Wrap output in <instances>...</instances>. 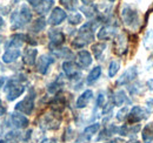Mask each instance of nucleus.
Masks as SVG:
<instances>
[{
	"instance_id": "obj_40",
	"label": "nucleus",
	"mask_w": 153,
	"mask_h": 143,
	"mask_svg": "<svg viewBox=\"0 0 153 143\" xmlns=\"http://www.w3.org/2000/svg\"><path fill=\"white\" fill-rule=\"evenodd\" d=\"M41 143H57L54 140H51V139H47V140H44Z\"/></svg>"
},
{
	"instance_id": "obj_36",
	"label": "nucleus",
	"mask_w": 153,
	"mask_h": 143,
	"mask_svg": "<svg viewBox=\"0 0 153 143\" xmlns=\"http://www.w3.org/2000/svg\"><path fill=\"white\" fill-rule=\"evenodd\" d=\"M104 102H105V96H104V94H99L98 100H97V107H104Z\"/></svg>"
},
{
	"instance_id": "obj_25",
	"label": "nucleus",
	"mask_w": 153,
	"mask_h": 143,
	"mask_svg": "<svg viewBox=\"0 0 153 143\" xmlns=\"http://www.w3.org/2000/svg\"><path fill=\"white\" fill-rule=\"evenodd\" d=\"M105 48H106V43H104V42H98V43L92 46V52L94 54L96 59H100L101 57V54L105 51Z\"/></svg>"
},
{
	"instance_id": "obj_46",
	"label": "nucleus",
	"mask_w": 153,
	"mask_h": 143,
	"mask_svg": "<svg viewBox=\"0 0 153 143\" xmlns=\"http://www.w3.org/2000/svg\"><path fill=\"white\" fill-rule=\"evenodd\" d=\"M106 143H118V141H111V142H106Z\"/></svg>"
},
{
	"instance_id": "obj_33",
	"label": "nucleus",
	"mask_w": 153,
	"mask_h": 143,
	"mask_svg": "<svg viewBox=\"0 0 153 143\" xmlns=\"http://www.w3.org/2000/svg\"><path fill=\"white\" fill-rule=\"evenodd\" d=\"M81 20H82V17H81L79 13H72V14L68 17V21H70V24H72V25H78V24H80Z\"/></svg>"
},
{
	"instance_id": "obj_35",
	"label": "nucleus",
	"mask_w": 153,
	"mask_h": 143,
	"mask_svg": "<svg viewBox=\"0 0 153 143\" xmlns=\"http://www.w3.org/2000/svg\"><path fill=\"white\" fill-rule=\"evenodd\" d=\"M19 139V133H8L6 135V140L11 142H16Z\"/></svg>"
},
{
	"instance_id": "obj_19",
	"label": "nucleus",
	"mask_w": 153,
	"mask_h": 143,
	"mask_svg": "<svg viewBox=\"0 0 153 143\" xmlns=\"http://www.w3.org/2000/svg\"><path fill=\"white\" fill-rule=\"evenodd\" d=\"M62 69L65 72L66 76L70 77V79H73L78 76L79 72H78V67H76V63H73L72 61H66L62 63Z\"/></svg>"
},
{
	"instance_id": "obj_38",
	"label": "nucleus",
	"mask_w": 153,
	"mask_h": 143,
	"mask_svg": "<svg viewBox=\"0 0 153 143\" xmlns=\"http://www.w3.org/2000/svg\"><path fill=\"white\" fill-rule=\"evenodd\" d=\"M5 111H6V108H5V106L2 105V101L0 100V115H4Z\"/></svg>"
},
{
	"instance_id": "obj_7",
	"label": "nucleus",
	"mask_w": 153,
	"mask_h": 143,
	"mask_svg": "<svg viewBox=\"0 0 153 143\" xmlns=\"http://www.w3.org/2000/svg\"><path fill=\"white\" fill-rule=\"evenodd\" d=\"M147 115H149L147 111H145L143 108L139 107V106H135V107L131 109V111H130L127 117H128V122L130 123H135V122H139V121L146 119Z\"/></svg>"
},
{
	"instance_id": "obj_37",
	"label": "nucleus",
	"mask_w": 153,
	"mask_h": 143,
	"mask_svg": "<svg viewBox=\"0 0 153 143\" xmlns=\"http://www.w3.org/2000/svg\"><path fill=\"white\" fill-rule=\"evenodd\" d=\"M146 105H147V113H149V114H150V113H153V100L152 99H149L147 102H146Z\"/></svg>"
},
{
	"instance_id": "obj_11",
	"label": "nucleus",
	"mask_w": 153,
	"mask_h": 143,
	"mask_svg": "<svg viewBox=\"0 0 153 143\" xmlns=\"http://www.w3.org/2000/svg\"><path fill=\"white\" fill-rule=\"evenodd\" d=\"M20 49L19 47H14V46H7L6 52L2 54V61L5 63H11L13 61H16L20 56Z\"/></svg>"
},
{
	"instance_id": "obj_31",
	"label": "nucleus",
	"mask_w": 153,
	"mask_h": 143,
	"mask_svg": "<svg viewBox=\"0 0 153 143\" xmlns=\"http://www.w3.org/2000/svg\"><path fill=\"white\" fill-rule=\"evenodd\" d=\"M53 52L54 54L59 56V57H71L72 56V53L70 52V49H67V48H54L53 49Z\"/></svg>"
},
{
	"instance_id": "obj_43",
	"label": "nucleus",
	"mask_w": 153,
	"mask_h": 143,
	"mask_svg": "<svg viewBox=\"0 0 153 143\" xmlns=\"http://www.w3.org/2000/svg\"><path fill=\"white\" fill-rule=\"evenodd\" d=\"M2 40H4V38H2V36L0 35V45H1V43H2Z\"/></svg>"
},
{
	"instance_id": "obj_27",
	"label": "nucleus",
	"mask_w": 153,
	"mask_h": 143,
	"mask_svg": "<svg viewBox=\"0 0 153 143\" xmlns=\"http://www.w3.org/2000/svg\"><path fill=\"white\" fill-rule=\"evenodd\" d=\"M45 26H46V20L44 18H39L38 20H36V21L33 22L31 31H33L34 33H38V32L42 31V29L45 28Z\"/></svg>"
},
{
	"instance_id": "obj_15",
	"label": "nucleus",
	"mask_w": 153,
	"mask_h": 143,
	"mask_svg": "<svg viewBox=\"0 0 153 143\" xmlns=\"http://www.w3.org/2000/svg\"><path fill=\"white\" fill-rule=\"evenodd\" d=\"M76 63L81 68H86L92 63V56L87 51H80L76 55Z\"/></svg>"
},
{
	"instance_id": "obj_21",
	"label": "nucleus",
	"mask_w": 153,
	"mask_h": 143,
	"mask_svg": "<svg viewBox=\"0 0 153 143\" xmlns=\"http://www.w3.org/2000/svg\"><path fill=\"white\" fill-rule=\"evenodd\" d=\"M92 96H93L92 90H85V91L78 97V100H76V107L85 108L87 105H88V102L91 101Z\"/></svg>"
},
{
	"instance_id": "obj_39",
	"label": "nucleus",
	"mask_w": 153,
	"mask_h": 143,
	"mask_svg": "<svg viewBox=\"0 0 153 143\" xmlns=\"http://www.w3.org/2000/svg\"><path fill=\"white\" fill-rule=\"evenodd\" d=\"M147 87H149V89L150 90H153V79H151V80L147 81Z\"/></svg>"
},
{
	"instance_id": "obj_22",
	"label": "nucleus",
	"mask_w": 153,
	"mask_h": 143,
	"mask_svg": "<svg viewBox=\"0 0 153 143\" xmlns=\"http://www.w3.org/2000/svg\"><path fill=\"white\" fill-rule=\"evenodd\" d=\"M27 39V35L25 34H14V35L11 38L10 42H8V46H14V47H20Z\"/></svg>"
},
{
	"instance_id": "obj_17",
	"label": "nucleus",
	"mask_w": 153,
	"mask_h": 143,
	"mask_svg": "<svg viewBox=\"0 0 153 143\" xmlns=\"http://www.w3.org/2000/svg\"><path fill=\"white\" fill-rule=\"evenodd\" d=\"M37 54H38V51L36 48H27V49H25V52L22 54V61H24V63L27 65V66L34 65L36 59H37Z\"/></svg>"
},
{
	"instance_id": "obj_41",
	"label": "nucleus",
	"mask_w": 153,
	"mask_h": 143,
	"mask_svg": "<svg viewBox=\"0 0 153 143\" xmlns=\"http://www.w3.org/2000/svg\"><path fill=\"white\" fill-rule=\"evenodd\" d=\"M85 5H92V1H94V0H81Z\"/></svg>"
},
{
	"instance_id": "obj_24",
	"label": "nucleus",
	"mask_w": 153,
	"mask_h": 143,
	"mask_svg": "<svg viewBox=\"0 0 153 143\" xmlns=\"http://www.w3.org/2000/svg\"><path fill=\"white\" fill-rule=\"evenodd\" d=\"M100 75H101V67L97 66V67H94L92 71L90 72V74H88V76H87V83H88V85L94 83L100 77Z\"/></svg>"
},
{
	"instance_id": "obj_10",
	"label": "nucleus",
	"mask_w": 153,
	"mask_h": 143,
	"mask_svg": "<svg viewBox=\"0 0 153 143\" xmlns=\"http://www.w3.org/2000/svg\"><path fill=\"white\" fill-rule=\"evenodd\" d=\"M66 18H67L66 12H65L64 10H61L60 7H56V8L52 11V13H51V15H50V18H48V22H50L52 26H58V25H60Z\"/></svg>"
},
{
	"instance_id": "obj_8",
	"label": "nucleus",
	"mask_w": 153,
	"mask_h": 143,
	"mask_svg": "<svg viewBox=\"0 0 153 143\" xmlns=\"http://www.w3.org/2000/svg\"><path fill=\"white\" fill-rule=\"evenodd\" d=\"M48 38H50V48L51 49H54V48L59 47L65 41L64 33L60 32V31H58V29H52L48 33Z\"/></svg>"
},
{
	"instance_id": "obj_13",
	"label": "nucleus",
	"mask_w": 153,
	"mask_h": 143,
	"mask_svg": "<svg viewBox=\"0 0 153 143\" xmlns=\"http://www.w3.org/2000/svg\"><path fill=\"white\" fill-rule=\"evenodd\" d=\"M100 129V125L99 123H94V125H88L85 130H84V133H82V135L78 139V141L76 143H88L90 141V139L96 134L97 131Z\"/></svg>"
},
{
	"instance_id": "obj_48",
	"label": "nucleus",
	"mask_w": 153,
	"mask_h": 143,
	"mask_svg": "<svg viewBox=\"0 0 153 143\" xmlns=\"http://www.w3.org/2000/svg\"><path fill=\"white\" fill-rule=\"evenodd\" d=\"M110 1H111V2H113V1H114V0H110Z\"/></svg>"
},
{
	"instance_id": "obj_18",
	"label": "nucleus",
	"mask_w": 153,
	"mask_h": 143,
	"mask_svg": "<svg viewBox=\"0 0 153 143\" xmlns=\"http://www.w3.org/2000/svg\"><path fill=\"white\" fill-rule=\"evenodd\" d=\"M10 121H11V125L16 128H26L28 125V120L21 114H12L10 117Z\"/></svg>"
},
{
	"instance_id": "obj_16",
	"label": "nucleus",
	"mask_w": 153,
	"mask_h": 143,
	"mask_svg": "<svg viewBox=\"0 0 153 143\" xmlns=\"http://www.w3.org/2000/svg\"><path fill=\"white\" fill-rule=\"evenodd\" d=\"M117 33V27L113 25H106L104 27L100 28V31L98 32V39L100 40H106L110 39Z\"/></svg>"
},
{
	"instance_id": "obj_44",
	"label": "nucleus",
	"mask_w": 153,
	"mask_h": 143,
	"mask_svg": "<svg viewBox=\"0 0 153 143\" xmlns=\"http://www.w3.org/2000/svg\"><path fill=\"white\" fill-rule=\"evenodd\" d=\"M127 143H139L138 141H128Z\"/></svg>"
},
{
	"instance_id": "obj_26",
	"label": "nucleus",
	"mask_w": 153,
	"mask_h": 143,
	"mask_svg": "<svg viewBox=\"0 0 153 143\" xmlns=\"http://www.w3.org/2000/svg\"><path fill=\"white\" fill-rule=\"evenodd\" d=\"M113 100H114L115 106H121L124 102H126V101H127V97H126L125 91H124V90H118V91L114 94Z\"/></svg>"
},
{
	"instance_id": "obj_5",
	"label": "nucleus",
	"mask_w": 153,
	"mask_h": 143,
	"mask_svg": "<svg viewBox=\"0 0 153 143\" xmlns=\"http://www.w3.org/2000/svg\"><path fill=\"white\" fill-rule=\"evenodd\" d=\"M27 2H30V5L33 7V10L40 15L46 14L54 5L53 0H27Z\"/></svg>"
},
{
	"instance_id": "obj_6",
	"label": "nucleus",
	"mask_w": 153,
	"mask_h": 143,
	"mask_svg": "<svg viewBox=\"0 0 153 143\" xmlns=\"http://www.w3.org/2000/svg\"><path fill=\"white\" fill-rule=\"evenodd\" d=\"M34 108V94H28L22 101H20L19 103L16 106V110H18L22 114L30 115L32 113Z\"/></svg>"
},
{
	"instance_id": "obj_47",
	"label": "nucleus",
	"mask_w": 153,
	"mask_h": 143,
	"mask_svg": "<svg viewBox=\"0 0 153 143\" xmlns=\"http://www.w3.org/2000/svg\"><path fill=\"white\" fill-rule=\"evenodd\" d=\"M0 143H8L7 141H0Z\"/></svg>"
},
{
	"instance_id": "obj_9",
	"label": "nucleus",
	"mask_w": 153,
	"mask_h": 143,
	"mask_svg": "<svg viewBox=\"0 0 153 143\" xmlns=\"http://www.w3.org/2000/svg\"><path fill=\"white\" fill-rule=\"evenodd\" d=\"M138 75V71L135 67H130L126 72L123 73V75L117 80V86H124L130 83L131 81H133Z\"/></svg>"
},
{
	"instance_id": "obj_2",
	"label": "nucleus",
	"mask_w": 153,
	"mask_h": 143,
	"mask_svg": "<svg viewBox=\"0 0 153 143\" xmlns=\"http://www.w3.org/2000/svg\"><path fill=\"white\" fill-rule=\"evenodd\" d=\"M93 38H94V25L92 22H87L79 29L78 36L73 40L72 45L76 48H81L87 43H90L93 40Z\"/></svg>"
},
{
	"instance_id": "obj_12",
	"label": "nucleus",
	"mask_w": 153,
	"mask_h": 143,
	"mask_svg": "<svg viewBox=\"0 0 153 143\" xmlns=\"http://www.w3.org/2000/svg\"><path fill=\"white\" fill-rule=\"evenodd\" d=\"M54 62V59L50 55H41L37 62V71L40 74H46L48 71V67Z\"/></svg>"
},
{
	"instance_id": "obj_34",
	"label": "nucleus",
	"mask_w": 153,
	"mask_h": 143,
	"mask_svg": "<svg viewBox=\"0 0 153 143\" xmlns=\"http://www.w3.org/2000/svg\"><path fill=\"white\" fill-rule=\"evenodd\" d=\"M127 115H128V108L124 107L123 109H120L119 113L117 114V119H118L119 121H124V120L127 117Z\"/></svg>"
},
{
	"instance_id": "obj_32",
	"label": "nucleus",
	"mask_w": 153,
	"mask_h": 143,
	"mask_svg": "<svg viewBox=\"0 0 153 143\" xmlns=\"http://www.w3.org/2000/svg\"><path fill=\"white\" fill-rule=\"evenodd\" d=\"M61 81V76H59L57 79V81H54L53 83H51L50 85V87H48V91L50 93H57L58 90H60V88H61V86H62V82H60Z\"/></svg>"
},
{
	"instance_id": "obj_4",
	"label": "nucleus",
	"mask_w": 153,
	"mask_h": 143,
	"mask_svg": "<svg viewBox=\"0 0 153 143\" xmlns=\"http://www.w3.org/2000/svg\"><path fill=\"white\" fill-rule=\"evenodd\" d=\"M121 19L124 24L130 28H137L139 26V14L130 5H125L121 10Z\"/></svg>"
},
{
	"instance_id": "obj_23",
	"label": "nucleus",
	"mask_w": 153,
	"mask_h": 143,
	"mask_svg": "<svg viewBox=\"0 0 153 143\" xmlns=\"http://www.w3.org/2000/svg\"><path fill=\"white\" fill-rule=\"evenodd\" d=\"M143 140L145 143L153 142V123H150L145 127L143 131Z\"/></svg>"
},
{
	"instance_id": "obj_29",
	"label": "nucleus",
	"mask_w": 153,
	"mask_h": 143,
	"mask_svg": "<svg viewBox=\"0 0 153 143\" xmlns=\"http://www.w3.org/2000/svg\"><path fill=\"white\" fill-rule=\"evenodd\" d=\"M60 4H61L66 10L74 11L76 8V5H78V0H60Z\"/></svg>"
},
{
	"instance_id": "obj_30",
	"label": "nucleus",
	"mask_w": 153,
	"mask_h": 143,
	"mask_svg": "<svg viewBox=\"0 0 153 143\" xmlns=\"http://www.w3.org/2000/svg\"><path fill=\"white\" fill-rule=\"evenodd\" d=\"M119 68H120V65H119L118 61H111L110 67H108V76L110 77H113L115 74L118 73Z\"/></svg>"
},
{
	"instance_id": "obj_20",
	"label": "nucleus",
	"mask_w": 153,
	"mask_h": 143,
	"mask_svg": "<svg viewBox=\"0 0 153 143\" xmlns=\"http://www.w3.org/2000/svg\"><path fill=\"white\" fill-rule=\"evenodd\" d=\"M40 125L45 129H57L59 127V120H57L54 116L51 115H45Z\"/></svg>"
},
{
	"instance_id": "obj_28",
	"label": "nucleus",
	"mask_w": 153,
	"mask_h": 143,
	"mask_svg": "<svg viewBox=\"0 0 153 143\" xmlns=\"http://www.w3.org/2000/svg\"><path fill=\"white\" fill-rule=\"evenodd\" d=\"M81 11H82V13L87 18H92V17H94L97 13H98L97 8L94 6H92V5H85L84 7H81Z\"/></svg>"
},
{
	"instance_id": "obj_14",
	"label": "nucleus",
	"mask_w": 153,
	"mask_h": 143,
	"mask_svg": "<svg viewBox=\"0 0 153 143\" xmlns=\"http://www.w3.org/2000/svg\"><path fill=\"white\" fill-rule=\"evenodd\" d=\"M114 49L118 55H123L127 49V38L124 33L119 34L114 40Z\"/></svg>"
},
{
	"instance_id": "obj_1",
	"label": "nucleus",
	"mask_w": 153,
	"mask_h": 143,
	"mask_svg": "<svg viewBox=\"0 0 153 143\" xmlns=\"http://www.w3.org/2000/svg\"><path fill=\"white\" fill-rule=\"evenodd\" d=\"M32 20V12L26 5H21L19 10H16L12 15H11V21H12V29H19L24 27L26 24H28Z\"/></svg>"
},
{
	"instance_id": "obj_3",
	"label": "nucleus",
	"mask_w": 153,
	"mask_h": 143,
	"mask_svg": "<svg viewBox=\"0 0 153 143\" xmlns=\"http://www.w3.org/2000/svg\"><path fill=\"white\" fill-rule=\"evenodd\" d=\"M5 94L7 96L8 101H13L17 97H19L20 95L25 91V86L21 83V81L18 79H11L7 85L5 86Z\"/></svg>"
},
{
	"instance_id": "obj_45",
	"label": "nucleus",
	"mask_w": 153,
	"mask_h": 143,
	"mask_svg": "<svg viewBox=\"0 0 153 143\" xmlns=\"http://www.w3.org/2000/svg\"><path fill=\"white\" fill-rule=\"evenodd\" d=\"M2 82H4V79H0V87H1V85H2Z\"/></svg>"
},
{
	"instance_id": "obj_42",
	"label": "nucleus",
	"mask_w": 153,
	"mask_h": 143,
	"mask_svg": "<svg viewBox=\"0 0 153 143\" xmlns=\"http://www.w3.org/2000/svg\"><path fill=\"white\" fill-rule=\"evenodd\" d=\"M2 25H4V20H2V18L0 17V28L2 27Z\"/></svg>"
}]
</instances>
